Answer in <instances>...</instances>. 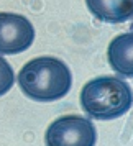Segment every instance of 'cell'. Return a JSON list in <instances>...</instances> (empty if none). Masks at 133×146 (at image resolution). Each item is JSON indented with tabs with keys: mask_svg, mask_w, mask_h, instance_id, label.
Wrapping results in <instances>:
<instances>
[{
	"mask_svg": "<svg viewBox=\"0 0 133 146\" xmlns=\"http://www.w3.org/2000/svg\"><path fill=\"white\" fill-rule=\"evenodd\" d=\"M13 86V71L12 66L0 56V97L12 89Z\"/></svg>",
	"mask_w": 133,
	"mask_h": 146,
	"instance_id": "obj_7",
	"label": "cell"
},
{
	"mask_svg": "<svg viewBox=\"0 0 133 146\" xmlns=\"http://www.w3.org/2000/svg\"><path fill=\"white\" fill-rule=\"evenodd\" d=\"M18 86L28 99L54 102L66 97L72 86V74L64 61L56 58H36L18 72Z\"/></svg>",
	"mask_w": 133,
	"mask_h": 146,
	"instance_id": "obj_1",
	"label": "cell"
},
{
	"mask_svg": "<svg viewBox=\"0 0 133 146\" xmlns=\"http://www.w3.org/2000/svg\"><path fill=\"white\" fill-rule=\"evenodd\" d=\"M45 138L49 146H94L97 131L90 120L79 115H66L48 126Z\"/></svg>",
	"mask_w": 133,
	"mask_h": 146,
	"instance_id": "obj_3",
	"label": "cell"
},
{
	"mask_svg": "<svg viewBox=\"0 0 133 146\" xmlns=\"http://www.w3.org/2000/svg\"><path fill=\"white\" fill-rule=\"evenodd\" d=\"M132 89L118 77L102 76L89 80L80 92V107L94 120H115L130 112Z\"/></svg>",
	"mask_w": 133,
	"mask_h": 146,
	"instance_id": "obj_2",
	"label": "cell"
},
{
	"mask_svg": "<svg viewBox=\"0 0 133 146\" xmlns=\"http://www.w3.org/2000/svg\"><path fill=\"white\" fill-rule=\"evenodd\" d=\"M108 62L113 71L120 72L125 77L133 76V35L123 33L113 38L108 46Z\"/></svg>",
	"mask_w": 133,
	"mask_h": 146,
	"instance_id": "obj_6",
	"label": "cell"
},
{
	"mask_svg": "<svg viewBox=\"0 0 133 146\" xmlns=\"http://www.w3.org/2000/svg\"><path fill=\"white\" fill-rule=\"evenodd\" d=\"M89 12L105 23H125L133 17V0H86Z\"/></svg>",
	"mask_w": 133,
	"mask_h": 146,
	"instance_id": "obj_5",
	"label": "cell"
},
{
	"mask_svg": "<svg viewBox=\"0 0 133 146\" xmlns=\"http://www.w3.org/2000/svg\"><path fill=\"white\" fill-rule=\"evenodd\" d=\"M35 41V28L23 15L0 12V54L27 51Z\"/></svg>",
	"mask_w": 133,
	"mask_h": 146,
	"instance_id": "obj_4",
	"label": "cell"
}]
</instances>
